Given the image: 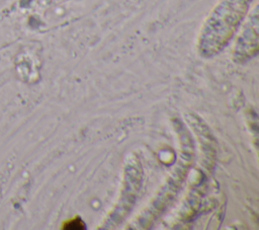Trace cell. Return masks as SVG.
<instances>
[{
  "mask_svg": "<svg viewBox=\"0 0 259 230\" xmlns=\"http://www.w3.org/2000/svg\"><path fill=\"white\" fill-rule=\"evenodd\" d=\"M253 0H221L200 27L196 49L202 58L220 54L234 37L247 16Z\"/></svg>",
  "mask_w": 259,
  "mask_h": 230,
  "instance_id": "1",
  "label": "cell"
},
{
  "mask_svg": "<svg viewBox=\"0 0 259 230\" xmlns=\"http://www.w3.org/2000/svg\"><path fill=\"white\" fill-rule=\"evenodd\" d=\"M179 134L181 150L178 162L147 208H145V210L132 222L128 228H150L174 202L181 190L194 158V147L193 141L187 131H184L183 134Z\"/></svg>",
  "mask_w": 259,
  "mask_h": 230,
  "instance_id": "2",
  "label": "cell"
},
{
  "mask_svg": "<svg viewBox=\"0 0 259 230\" xmlns=\"http://www.w3.org/2000/svg\"><path fill=\"white\" fill-rule=\"evenodd\" d=\"M142 181L143 167L141 161L136 154H131L124 164L122 188L119 199L112 212L107 216L98 229L116 228L126 219L136 204V200L142 187Z\"/></svg>",
  "mask_w": 259,
  "mask_h": 230,
  "instance_id": "3",
  "label": "cell"
},
{
  "mask_svg": "<svg viewBox=\"0 0 259 230\" xmlns=\"http://www.w3.org/2000/svg\"><path fill=\"white\" fill-rule=\"evenodd\" d=\"M241 26L232 52V58L238 64H245L254 58L259 50L258 4H255L252 10H249Z\"/></svg>",
  "mask_w": 259,
  "mask_h": 230,
  "instance_id": "4",
  "label": "cell"
}]
</instances>
